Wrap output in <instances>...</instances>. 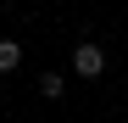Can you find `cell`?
Masks as SVG:
<instances>
[{
	"mask_svg": "<svg viewBox=\"0 0 128 123\" xmlns=\"http://www.w3.org/2000/svg\"><path fill=\"white\" fill-rule=\"evenodd\" d=\"M72 73H78V78H100V73H106V50L84 39V45L72 50Z\"/></svg>",
	"mask_w": 128,
	"mask_h": 123,
	"instance_id": "cell-1",
	"label": "cell"
},
{
	"mask_svg": "<svg viewBox=\"0 0 128 123\" xmlns=\"http://www.w3.org/2000/svg\"><path fill=\"white\" fill-rule=\"evenodd\" d=\"M22 67V45L17 39H0V73H17Z\"/></svg>",
	"mask_w": 128,
	"mask_h": 123,
	"instance_id": "cell-2",
	"label": "cell"
},
{
	"mask_svg": "<svg viewBox=\"0 0 128 123\" xmlns=\"http://www.w3.org/2000/svg\"><path fill=\"white\" fill-rule=\"evenodd\" d=\"M61 90H67V78H61V73H45V78H39V95H45V101H56Z\"/></svg>",
	"mask_w": 128,
	"mask_h": 123,
	"instance_id": "cell-3",
	"label": "cell"
}]
</instances>
